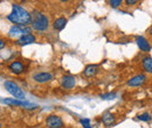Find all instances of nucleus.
I'll return each instance as SVG.
<instances>
[{
  "label": "nucleus",
  "mask_w": 152,
  "mask_h": 128,
  "mask_svg": "<svg viewBox=\"0 0 152 128\" xmlns=\"http://www.w3.org/2000/svg\"><path fill=\"white\" fill-rule=\"evenodd\" d=\"M46 126L48 128H63L64 124L61 116L58 115H49L46 119Z\"/></svg>",
  "instance_id": "39448f33"
},
{
  "label": "nucleus",
  "mask_w": 152,
  "mask_h": 128,
  "mask_svg": "<svg viewBox=\"0 0 152 128\" xmlns=\"http://www.w3.org/2000/svg\"><path fill=\"white\" fill-rule=\"evenodd\" d=\"M121 5H122V0H111V1H110V6L114 7V8L121 6Z\"/></svg>",
  "instance_id": "aec40b11"
},
{
  "label": "nucleus",
  "mask_w": 152,
  "mask_h": 128,
  "mask_svg": "<svg viewBox=\"0 0 152 128\" xmlns=\"http://www.w3.org/2000/svg\"><path fill=\"white\" fill-rule=\"evenodd\" d=\"M137 2H138L137 0H126V1H125V4H126V5H129V6L134 5V4H137Z\"/></svg>",
  "instance_id": "412c9836"
},
{
  "label": "nucleus",
  "mask_w": 152,
  "mask_h": 128,
  "mask_svg": "<svg viewBox=\"0 0 152 128\" xmlns=\"http://www.w3.org/2000/svg\"><path fill=\"white\" fill-rule=\"evenodd\" d=\"M5 104L7 105H14V106H21L23 108H27V110H34L37 108L38 106L37 105H33L28 101H25V100H19V99H11V98H5L2 100Z\"/></svg>",
  "instance_id": "20e7f679"
},
{
  "label": "nucleus",
  "mask_w": 152,
  "mask_h": 128,
  "mask_svg": "<svg viewBox=\"0 0 152 128\" xmlns=\"http://www.w3.org/2000/svg\"><path fill=\"white\" fill-rule=\"evenodd\" d=\"M102 122L105 125V126H111L115 122V116L113 113H110V112H105V113H103V115H102Z\"/></svg>",
  "instance_id": "4468645a"
},
{
  "label": "nucleus",
  "mask_w": 152,
  "mask_h": 128,
  "mask_svg": "<svg viewBox=\"0 0 152 128\" xmlns=\"http://www.w3.org/2000/svg\"><path fill=\"white\" fill-rule=\"evenodd\" d=\"M143 68L146 72L152 73V58L151 57H144L143 58Z\"/></svg>",
  "instance_id": "dca6fc26"
},
{
  "label": "nucleus",
  "mask_w": 152,
  "mask_h": 128,
  "mask_svg": "<svg viewBox=\"0 0 152 128\" xmlns=\"http://www.w3.org/2000/svg\"><path fill=\"white\" fill-rule=\"evenodd\" d=\"M145 80H146L145 74H137L128 82V85L129 86H140L145 83Z\"/></svg>",
  "instance_id": "1a4fd4ad"
},
{
  "label": "nucleus",
  "mask_w": 152,
  "mask_h": 128,
  "mask_svg": "<svg viewBox=\"0 0 152 128\" xmlns=\"http://www.w3.org/2000/svg\"><path fill=\"white\" fill-rule=\"evenodd\" d=\"M136 41H137V44H138V47L140 48V50H143V51H145V53H149V51L151 50V46H150V43L148 42V40H146L145 37L137 36L136 37Z\"/></svg>",
  "instance_id": "9d476101"
},
{
  "label": "nucleus",
  "mask_w": 152,
  "mask_h": 128,
  "mask_svg": "<svg viewBox=\"0 0 152 128\" xmlns=\"http://www.w3.org/2000/svg\"><path fill=\"white\" fill-rule=\"evenodd\" d=\"M97 72H98V65H96V64H89L83 70V74L86 77H93Z\"/></svg>",
  "instance_id": "f8f14e48"
},
{
  "label": "nucleus",
  "mask_w": 152,
  "mask_h": 128,
  "mask_svg": "<svg viewBox=\"0 0 152 128\" xmlns=\"http://www.w3.org/2000/svg\"><path fill=\"white\" fill-rule=\"evenodd\" d=\"M10 70L13 73H15V74H19V73L23 72L25 67H23V64H22L21 62L15 61V62H13V63L10 65Z\"/></svg>",
  "instance_id": "ddd939ff"
},
{
  "label": "nucleus",
  "mask_w": 152,
  "mask_h": 128,
  "mask_svg": "<svg viewBox=\"0 0 152 128\" xmlns=\"http://www.w3.org/2000/svg\"><path fill=\"white\" fill-rule=\"evenodd\" d=\"M80 122H81V125L83 126V128H93L91 126H90V121H89V119H81Z\"/></svg>",
  "instance_id": "6ab92c4d"
},
{
  "label": "nucleus",
  "mask_w": 152,
  "mask_h": 128,
  "mask_svg": "<svg viewBox=\"0 0 152 128\" xmlns=\"http://www.w3.org/2000/svg\"><path fill=\"white\" fill-rule=\"evenodd\" d=\"M137 119L140 120V121H150L152 118L151 115H150V113H143V114H139L137 116Z\"/></svg>",
  "instance_id": "f3484780"
},
{
  "label": "nucleus",
  "mask_w": 152,
  "mask_h": 128,
  "mask_svg": "<svg viewBox=\"0 0 152 128\" xmlns=\"http://www.w3.org/2000/svg\"><path fill=\"white\" fill-rule=\"evenodd\" d=\"M7 19L15 26H20V27H27L32 22L31 13L17 4L12 5V12L11 14L7 15Z\"/></svg>",
  "instance_id": "f257e3e1"
},
{
  "label": "nucleus",
  "mask_w": 152,
  "mask_h": 128,
  "mask_svg": "<svg viewBox=\"0 0 152 128\" xmlns=\"http://www.w3.org/2000/svg\"><path fill=\"white\" fill-rule=\"evenodd\" d=\"M115 98H116V93H107V94L101 95V99H103V100H111Z\"/></svg>",
  "instance_id": "a211bd4d"
},
{
  "label": "nucleus",
  "mask_w": 152,
  "mask_h": 128,
  "mask_svg": "<svg viewBox=\"0 0 152 128\" xmlns=\"http://www.w3.org/2000/svg\"><path fill=\"white\" fill-rule=\"evenodd\" d=\"M150 34H151V36H152V26H151V28H150Z\"/></svg>",
  "instance_id": "5701e85b"
},
{
  "label": "nucleus",
  "mask_w": 152,
  "mask_h": 128,
  "mask_svg": "<svg viewBox=\"0 0 152 128\" xmlns=\"http://www.w3.org/2000/svg\"><path fill=\"white\" fill-rule=\"evenodd\" d=\"M32 15V27L33 29L38 30V32H45L48 29L49 27V19L47 18V15H45L43 13L39 12L37 9L33 11V13H31Z\"/></svg>",
  "instance_id": "f03ea898"
},
{
  "label": "nucleus",
  "mask_w": 152,
  "mask_h": 128,
  "mask_svg": "<svg viewBox=\"0 0 152 128\" xmlns=\"http://www.w3.org/2000/svg\"><path fill=\"white\" fill-rule=\"evenodd\" d=\"M76 85V78L72 74H67L63 76L61 78V86L66 90H72Z\"/></svg>",
  "instance_id": "0eeeda50"
},
{
  "label": "nucleus",
  "mask_w": 152,
  "mask_h": 128,
  "mask_svg": "<svg viewBox=\"0 0 152 128\" xmlns=\"http://www.w3.org/2000/svg\"><path fill=\"white\" fill-rule=\"evenodd\" d=\"M67 22H68V20L66 18H63V17L57 18L56 20L54 21V23H53V27H54V29H56V30H62V29L66 27Z\"/></svg>",
  "instance_id": "2eb2a0df"
},
{
  "label": "nucleus",
  "mask_w": 152,
  "mask_h": 128,
  "mask_svg": "<svg viewBox=\"0 0 152 128\" xmlns=\"http://www.w3.org/2000/svg\"><path fill=\"white\" fill-rule=\"evenodd\" d=\"M4 47H5V42L2 40H0V49H2Z\"/></svg>",
  "instance_id": "4be33fe9"
},
{
  "label": "nucleus",
  "mask_w": 152,
  "mask_h": 128,
  "mask_svg": "<svg viewBox=\"0 0 152 128\" xmlns=\"http://www.w3.org/2000/svg\"><path fill=\"white\" fill-rule=\"evenodd\" d=\"M2 127V124H1V122H0V128Z\"/></svg>",
  "instance_id": "b1692460"
},
{
  "label": "nucleus",
  "mask_w": 152,
  "mask_h": 128,
  "mask_svg": "<svg viewBox=\"0 0 152 128\" xmlns=\"http://www.w3.org/2000/svg\"><path fill=\"white\" fill-rule=\"evenodd\" d=\"M33 79L34 82L40 83V84H43V83H47V82H50L53 79V74L50 72H39L35 73L33 76Z\"/></svg>",
  "instance_id": "6e6552de"
},
{
  "label": "nucleus",
  "mask_w": 152,
  "mask_h": 128,
  "mask_svg": "<svg viewBox=\"0 0 152 128\" xmlns=\"http://www.w3.org/2000/svg\"><path fill=\"white\" fill-rule=\"evenodd\" d=\"M26 34H31V29L28 27H20V26H13L8 33L11 37H21Z\"/></svg>",
  "instance_id": "423d86ee"
},
{
  "label": "nucleus",
  "mask_w": 152,
  "mask_h": 128,
  "mask_svg": "<svg viewBox=\"0 0 152 128\" xmlns=\"http://www.w3.org/2000/svg\"><path fill=\"white\" fill-rule=\"evenodd\" d=\"M37 41V37L34 36L33 34H26V35H22L21 37L18 38V44L21 46H27V44H32Z\"/></svg>",
  "instance_id": "9b49d317"
},
{
  "label": "nucleus",
  "mask_w": 152,
  "mask_h": 128,
  "mask_svg": "<svg viewBox=\"0 0 152 128\" xmlns=\"http://www.w3.org/2000/svg\"><path fill=\"white\" fill-rule=\"evenodd\" d=\"M4 86H5L6 91L8 92L10 94H12L13 97H15L17 99H19V100H25V93L20 89V86L17 83H14V82H12V80H6L5 84H4Z\"/></svg>",
  "instance_id": "7ed1b4c3"
}]
</instances>
